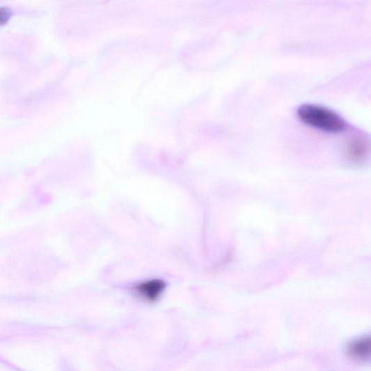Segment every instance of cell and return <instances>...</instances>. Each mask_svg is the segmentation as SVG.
<instances>
[{
  "instance_id": "cell-2",
  "label": "cell",
  "mask_w": 371,
  "mask_h": 371,
  "mask_svg": "<svg viewBox=\"0 0 371 371\" xmlns=\"http://www.w3.org/2000/svg\"><path fill=\"white\" fill-rule=\"evenodd\" d=\"M346 354L352 360L365 362L371 356L370 338L362 337L349 342L345 349Z\"/></svg>"
},
{
  "instance_id": "cell-3",
  "label": "cell",
  "mask_w": 371,
  "mask_h": 371,
  "mask_svg": "<svg viewBox=\"0 0 371 371\" xmlns=\"http://www.w3.org/2000/svg\"><path fill=\"white\" fill-rule=\"evenodd\" d=\"M166 283L160 279L147 281L135 287V292L148 301L155 302L164 293Z\"/></svg>"
},
{
  "instance_id": "cell-5",
  "label": "cell",
  "mask_w": 371,
  "mask_h": 371,
  "mask_svg": "<svg viewBox=\"0 0 371 371\" xmlns=\"http://www.w3.org/2000/svg\"><path fill=\"white\" fill-rule=\"evenodd\" d=\"M12 12L7 8H0V25H4L10 19Z\"/></svg>"
},
{
  "instance_id": "cell-1",
  "label": "cell",
  "mask_w": 371,
  "mask_h": 371,
  "mask_svg": "<svg viewBox=\"0 0 371 371\" xmlns=\"http://www.w3.org/2000/svg\"><path fill=\"white\" fill-rule=\"evenodd\" d=\"M297 115L306 125L325 132H340L347 128L345 120L340 115L321 105H301Z\"/></svg>"
},
{
  "instance_id": "cell-4",
  "label": "cell",
  "mask_w": 371,
  "mask_h": 371,
  "mask_svg": "<svg viewBox=\"0 0 371 371\" xmlns=\"http://www.w3.org/2000/svg\"><path fill=\"white\" fill-rule=\"evenodd\" d=\"M369 150L368 139L363 136L352 138L347 146V153L352 161H361L366 157Z\"/></svg>"
}]
</instances>
